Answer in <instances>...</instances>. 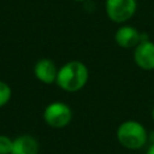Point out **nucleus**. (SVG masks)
<instances>
[{"mask_svg": "<svg viewBox=\"0 0 154 154\" xmlns=\"http://www.w3.org/2000/svg\"><path fill=\"white\" fill-rule=\"evenodd\" d=\"M88 79L89 71L85 64L79 60H70L58 70L55 83L64 91L76 93L87 84Z\"/></svg>", "mask_w": 154, "mask_h": 154, "instance_id": "nucleus-1", "label": "nucleus"}, {"mask_svg": "<svg viewBox=\"0 0 154 154\" xmlns=\"http://www.w3.org/2000/svg\"><path fill=\"white\" fill-rule=\"evenodd\" d=\"M117 140L126 149L136 150L146 146L149 140L147 129L137 120L129 119L119 124L117 128Z\"/></svg>", "mask_w": 154, "mask_h": 154, "instance_id": "nucleus-2", "label": "nucleus"}, {"mask_svg": "<svg viewBox=\"0 0 154 154\" xmlns=\"http://www.w3.org/2000/svg\"><path fill=\"white\" fill-rule=\"evenodd\" d=\"M45 123L53 129H61L69 125L72 120L71 107L61 101H53L48 103L43 109Z\"/></svg>", "mask_w": 154, "mask_h": 154, "instance_id": "nucleus-3", "label": "nucleus"}, {"mask_svg": "<svg viewBox=\"0 0 154 154\" xmlns=\"http://www.w3.org/2000/svg\"><path fill=\"white\" fill-rule=\"evenodd\" d=\"M137 10V0H105L107 17L114 23H125L134 17Z\"/></svg>", "mask_w": 154, "mask_h": 154, "instance_id": "nucleus-4", "label": "nucleus"}, {"mask_svg": "<svg viewBox=\"0 0 154 154\" xmlns=\"http://www.w3.org/2000/svg\"><path fill=\"white\" fill-rule=\"evenodd\" d=\"M134 61L142 70H154V42L149 38L141 41L135 47Z\"/></svg>", "mask_w": 154, "mask_h": 154, "instance_id": "nucleus-5", "label": "nucleus"}, {"mask_svg": "<svg viewBox=\"0 0 154 154\" xmlns=\"http://www.w3.org/2000/svg\"><path fill=\"white\" fill-rule=\"evenodd\" d=\"M58 70L54 61L48 58L38 59L34 65V75L35 77L42 82L43 84H52L55 83Z\"/></svg>", "mask_w": 154, "mask_h": 154, "instance_id": "nucleus-6", "label": "nucleus"}, {"mask_svg": "<svg viewBox=\"0 0 154 154\" xmlns=\"http://www.w3.org/2000/svg\"><path fill=\"white\" fill-rule=\"evenodd\" d=\"M114 40L123 48H135L141 42V32L131 25H122L117 29Z\"/></svg>", "mask_w": 154, "mask_h": 154, "instance_id": "nucleus-7", "label": "nucleus"}, {"mask_svg": "<svg viewBox=\"0 0 154 154\" xmlns=\"http://www.w3.org/2000/svg\"><path fill=\"white\" fill-rule=\"evenodd\" d=\"M40 144L31 135H20L13 140L11 154H38Z\"/></svg>", "mask_w": 154, "mask_h": 154, "instance_id": "nucleus-8", "label": "nucleus"}, {"mask_svg": "<svg viewBox=\"0 0 154 154\" xmlns=\"http://www.w3.org/2000/svg\"><path fill=\"white\" fill-rule=\"evenodd\" d=\"M11 96H12L11 87L6 82L0 81V107L7 105L8 101L11 100Z\"/></svg>", "mask_w": 154, "mask_h": 154, "instance_id": "nucleus-9", "label": "nucleus"}, {"mask_svg": "<svg viewBox=\"0 0 154 154\" xmlns=\"http://www.w3.org/2000/svg\"><path fill=\"white\" fill-rule=\"evenodd\" d=\"M13 140L6 135H0V154H11Z\"/></svg>", "mask_w": 154, "mask_h": 154, "instance_id": "nucleus-10", "label": "nucleus"}, {"mask_svg": "<svg viewBox=\"0 0 154 154\" xmlns=\"http://www.w3.org/2000/svg\"><path fill=\"white\" fill-rule=\"evenodd\" d=\"M146 154H154V142L149 146V148H148V150H147Z\"/></svg>", "mask_w": 154, "mask_h": 154, "instance_id": "nucleus-11", "label": "nucleus"}, {"mask_svg": "<svg viewBox=\"0 0 154 154\" xmlns=\"http://www.w3.org/2000/svg\"><path fill=\"white\" fill-rule=\"evenodd\" d=\"M152 118H153V120H154V107H153V109H152Z\"/></svg>", "mask_w": 154, "mask_h": 154, "instance_id": "nucleus-12", "label": "nucleus"}, {"mask_svg": "<svg viewBox=\"0 0 154 154\" xmlns=\"http://www.w3.org/2000/svg\"><path fill=\"white\" fill-rule=\"evenodd\" d=\"M75 1H78V2H84V1H87V0H75Z\"/></svg>", "mask_w": 154, "mask_h": 154, "instance_id": "nucleus-13", "label": "nucleus"}]
</instances>
